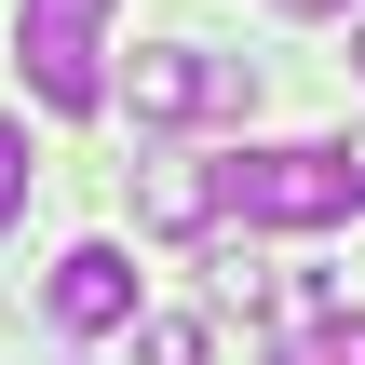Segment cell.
Masks as SVG:
<instances>
[{
	"label": "cell",
	"instance_id": "1",
	"mask_svg": "<svg viewBox=\"0 0 365 365\" xmlns=\"http://www.w3.org/2000/svg\"><path fill=\"white\" fill-rule=\"evenodd\" d=\"M230 217L244 230H339L365 217V149L352 135H284V149H230Z\"/></svg>",
	"mask_w": 365,
	"mask_h": 365
},
{
	"label": "cell",
	"instance_id": "2",
	"mask_svg": "<svg viewBox=\"0 0 365 365\" xmlns=\"http://www.w3.org/2000/svg\"><path fill=\"white\" fill-rule=\"evenodd\" d=\"M108 14L122 0H14V81L54 122H95L108 108Z\"/></svg>",
	"mask_w": 365,
	"mask_h": 365
},
{
	"label": "cell",
	"instance_id": "3",
	"mask_svg": "<svg viewBox=\"0 0 365 365\" xmlns=\"http://www.w3.org/2000/svg\"><path fill=\"white\" fill-rule=\"evenodd\" d=\"M41 312H54L68 339H108V325H135V257H122V244H68V257L41 271Z\"/></svg>",
	"mask_w": 365,
	"mask_h": 365
},
{
	"label": "cell",
	"instance_id": "4",
	"mask_svg": "<svg viewBox=\"0 0 365 365\" xmlns=\"http://www.w3.org/2000/svg\"><path fill=\"white\" fill-rule=\"evenodd\" d=\"M135 217H149L163 244H190V230H217V217H230V176H217V163H149Z\"/></svg>",
	"mask_w": 365,
	"mask_h": 365
},
{
	"label": "cell",
	"instance_id": "5",
	"mask_svg": "<svg viewBox=\"0 0 365 365\" xmlns=\"http://www.w3.org/2000/svg\"><path fill=\"white\" fill-rule=\"evenodd\" d=\"M271 365H365V312H352V298L284 312V325H271Z\"/></svg>",
	"mask_w": 365,
	"mask_h": 365
},
{
	"label": "cell",
	"instance_id": "6",
	"mask_svg": "<svg viewBox=\"0 0 365 365\" xmlns=\"http://www.w3.org/2000/svg\"><path fill=\"white\" fill-rule=\"evenodd\" d=\"M135 365H203V312H149L135 325Z\"/></svg>",
	"mask_w": 365,
	"mask_h": 365
},
{
	"label": "cell",
	"instance_id": "7",
	"mask_svg": "<svg viewBox=\"0 0 365 365\" xmlns=\"http://www.w3.org/2000/svg\"><path fill=\"white\" fill-rule=\"evenodd\" d=\"M27 176H41V163H27V122H14V108H0V230H14V217H27Z\"/></svg>",
	"mask_w": 365,
	"mask_h": 365
},
{
	"label": "cell",
	"instance_id": "8",
	"mask_svg": "<svg viewBox=\"0 0 365 365\" xmlns=\"http://www.w3.org/2000/svg\"><path fill=\"white\" fill-rule=\"evenodd\" d=\"M271 14H365V0H271Z\"/></svg>",
	"mask_w": 365,
	"mask_h": 365
},
{
	"label": "cell",
	"instance_id": "9",
	"mask_svg": "<svg viewBox=\"0 0 365 365\" xmlns=\"http://www.w3.org/2000/svg\"><path fill=\"white\" fill-rule=\"evenodd\" d=\"M352 68H365V14H352Z\"/></svg>",
	"mask_w": 365,
	"mask_h": 365
}]
</instances>
